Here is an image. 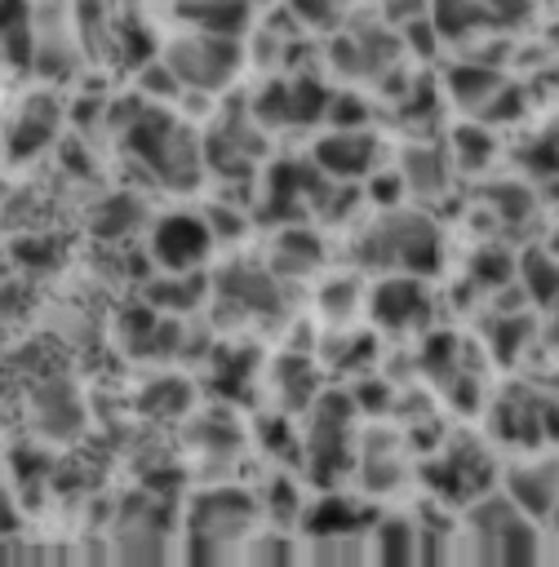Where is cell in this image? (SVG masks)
Segmentation results:
<instances>
[{
    "label": "cell",
    "mask_w": 559,
    "mask_h": 567,
    "mask_svg": "<svg viewBox=\"0 0 559 567\" xmlns=\"http://www.w3.org/2000/svg\"><path fill=\"white\" fill-rule=\"evenodd\" d=\"M546 248H550V252H555V257H559V221H555V226H550V235H546Z\"/></svg>",
    "instance_id": "37"
},
{
    "label": "cell",
    "mask_w": 559,
    "mask_h": 567,
    "mask_svg": "<svg viewBox=\"0 0 559 567\" xmlns=\"http://www.w3.org/2000/svg\"><path fill=\"white\" fill-rule=\"evenodd\" d=\"M448 159L457 173H484L492 159H497V137H492V124L484 120H466L448 133Z\"/></svg>",
    "instance_id": "27"
},
{
    "label": "cell",
    "mask_w": 559,
    "mask_h": 567,
    "mask_svg": "<svg viewBox=\"0 0 559 567\" xmlns=\"http://www.w3.org/2000/svg\"><path fill=\"white\" fill-rule=\"evenodd\" d=\"M115 120L124 151L169 190H195L204 177V146L200 137L169 111L146 106L142 97L129 102V111H106V124Z\"/></svg>",
    "instance_id": "1"
},
{
    "label": "cell",
    "mask_w": 559,
    "mask_h": 567,
    "mask_svg": "<svg viewBox=\"0 0 559 567\" xmlns=\"http://www.w3.org/2000/svg\"><path fill=\"white\" fill-rule=\"evenodd\" d=\"M497 492L515 501L532 523L550 518L559 509V447H532L515 461H501Z\"/></svg>",
    "instance_id": "10"
},
{
    "label": "cell",
    "mask_w": 559,
    "mask_h": 567,
    "mask_svg": "<svg viewBox=\"0 0 559 567\" xmlns=\"http://www.w3.org/2000/svg\"><path fill=\"white\" fill-rule=\"evenodd\" d=\"M160 58L173 66V75L182 80L186 93H222L244 66V44L231 35L186 27L160 49Z\"/></svg>",
    "instance_id": "7"
},
{
    "label": "cell",
    "mask_w": 559,
    "mask_h": 567,
    "mask_svg": "<svg viewBox=\"0 0 559 567\" xmlns=\"http://www.w3.org/2000/svg\"><path fill=\"white\" fill-rule=\"evenodd\" d=\"M368 558L373 563H417V518L382 514L368 523Z\"/></svg>",
    "instance_id": "25"
},
{
    "label": "cell",
    "mask_w": 559,
    "mask_h": 567,
    "mask_svg": "<svg viewBox=\"0 0 559 567\" xmlns=\"http://www.w3.org/2000/svg\"><path fill=\"white\" fill-rule=\"evenodd\" d=\"M62 128V106L53 93H27L13 111H9V124H4V155L13 164L40 155Z\"/></svg>",
    "instance_id": "13"
},
{
    "label": "cell",
    "mask_w": 559,
    "mask_h": 567,
    "mask_svg": "<svg viewBox=\"0 0 559 567\" xmlns=\"http://www.w3.org/2000/svg\"><path fill=\"white\" fill-rule=\"evenodd\" d=\"M284 13L302 31L333 35V31H342L355 18V0H284Z\"/></svg>",
    "instance_id": "29"
},
{
    "label": "cell",
    "mask_w": 559,
    "mask_h": 567,
    "mask_svg": "<svg viewBox=\"0 0 559 567\" xmlns=\"http://www.w3.org/2000/svg\"><path fill=\"white\" fill-rule=\"evenodd\" d=\"M146 221H151V208H146V199L133 195V190L106 195V199L93 208V217H89L93 235H98V239H111V244H120V239L146 230Z\"/></svg>",
    "instance_id": "24"
},
{
    "label": "cell",
    "mask_w": 559,
    "mask_h": 567,
    "mask_svg": "<svg viewBox=\"0 0 559 567\" xmlns=\"http://www.w3.org/2000/svg\"><path fill=\"white\" fill-rule=\"evenodd\" d=\"M430 27L448 44H475L479 35L492 31L479 0H430Z\"/></svg>",
    "instance_id": "26"
},
{
    "label": "cell",
    "mask_w": 559,
    "mask_h": 567,
    "mask_svg": "<svg viewBox=\"0 0 559 567\" xmlns=\"http://www.w3.org/2000/svg\"><path fill=\"white\" fill-rule=\"evenodd\" d=\"M395 173H399V182H404L408 195H417V199H435V195L448 190V182H453L457 168H453V159H448V146L413 142V146L399 151Z\"/></svg>",
    "instance_id": "17"
},
{
    "label": "cell",
    "mask_w": 559,
    "mask_h": 567,
    "mask_svg": "<svg viewBox=\"0 0 559 567\" xmlns=\"http://www.w3.org/2000/svg\"><path fill=\"white\" fill-rule=\"evenodd\" d=\"M271 390H275L280 412H293V416L306 412L324 390L319 359L311 350H280V359L271 368Z\"/></svg>",
    "instance_id": "15"
},
{
    "label": "cell",
    "mask_w": 559,
    "mask_h": 567,
    "mask_svg": "<svg viewBox=\"0 0 559 567\" xmlns=\"http://www.w3.org/2000/svg\"><path fill=\"white\" fill-rule=\"evenodd\" d=\"M488 208L501 221H528L537 213V190L528 182H515V177L510 182H492L488 186Z\"/></svg>",
    "instance_id": "32"
},
{
    "label": "cell",
    "mask_w": 559,
    "mask_h": 567,
    "mask_svg": "<svg viewBox=\"0 0 559 567\" xmlns=\"http://www.w3.org/2000/svg\"><path fill=\"white\" fill-rule=\"evenodd\" d=\"M302 465L315 483L333 487L355 470V443H359V408L350 390H319V399L302 412Z\"/></svg>",
    "instance_id": "4"
},
{
    "label": "cell",
    "mask_w": 559,
    "mask_h": 567,
    "mask_svg": "<svg viewBox=\"0 0 559 567\" xmlns=\"http://www.w3.org/2000/svg\"><path fill=\"white\" fill-rule=\"evenodd\" d=\"M257 523V501L244 487H209L191 501L186 509V540L191 558H231L244 554V540L253 536Z\"/></svg>",
    "instance_id": "6"
},
{
    "label": "cell",
    "mask_w": 559,
    "mask_h": 567,
    "mask_svg": "<svg viewBox=\"0 0 559 567\" xmlns=\"http://www.w3.org/2000/svg\"><path fill=\"white\" fill-rule=\"evenodd\" d=\"M537 341H546V350L559 354V301L546 310V323H537Z\"/></svg>",
    "instance_id": "36"
},
{
    "label": "cell",
    "mask_w": 559,
    "mask_h": 567,
    "mask_svg": "<svg viewBox=\"0 0 559 567\" xmlns=\"http://www.w3.org/2000/svg\"><path fill=\"white\" fill-rule=\"evenodd\" d=\"M364 315L373 319L377 332H413V328H426L430 315H435V297L426 288V279L417 275H382L368 297H364Z\"/></svg>",
    "instance_id": "11"
},
{
    "label": "cell",
    "mask_w": 559,
    "mask_h": 567,
    "mask_svg": "<svg viewBox=\"0 0 559 567\" xmlns=\"http://www.w3.org/2000/svg\"><path fill=\"white\" fill-rule=\"evenodd\" d=\"M373 106L368 97H359V89H333L328 106H324V124L328 128H368Z\"/></svg>",
    "instance_id": "33"
},
{
    "label": "cell",
    "mask_w": 559,
    "mask_h": 567,
    "mask_svg": "<svg viewBox=\"0 0 559 567\" xmlns=\"http://www.w3.org/2000/svg\"><path fill=\"white\" fill-rule=\"evenodd\" d=\"M479 4L488 13L492 31H515V27H524L532 18V0H479Z\"/></svg>",
    "instance_id": "35"
},
{
    "label": "cell",
    "mask_w": 559,
    "mask_h": 567,
    "mask_svg": "<svg viewBox=\"0 0 559 567\" xmlns=\"http://www.w3.org/2000/svg\"><path fill=\"white\" fill-rule=\"evenodd\" d=\"M497 474H501V461H497L488 434H448L426 456V487H430L435 501H444L453 509L492 492Z\"/></svg>",
    "instance_id": "5"
},
{
    "label": "cell",
    "mask_w": 559,
    "mask_h": 567,
    "mask_svg": "<svg viewBox=\"0 0 559 567\" xmlns=\"http://www.w3.org/2000/svg\"><path fill=\"white\" fill-rule=\"evenodd\" d=\"M355 261L382 275H417L430 279L444 266V235L426 213L408 208H382V217L359 235Z\"/></svg>",
    "instance_id": "3"
},
{
    "label": "cell",
    "mask_w": 559,
    "mask_h": 567,
    "mask_svg": "<svg viewBox=\"0 0 559 567\" xmlns=\"http://www.w3.org/2000/svg\"><path fill=\"white\" fill-rule=\"evenodd\" d=\"M382 142L373 128H324L311 146V164L333 182H359L377 168Z\"/></svg>",
    "instance_id": "12"
},
{
    "label": "cell",
    "mask_w": 559,
    "mask_h": 567,
    "mask_svg": "<svg viewBox=\"0 0 559 567\" xmlns=\"http://www.w3.org/2000/svg\"><path fill=\"white\" fill-rule=\"evenodd\" d=\"M266 266H271L284 284H288V279H311V275H319V266H324V235H319L315 226H302V221L280 226V230L271 235Z\"/></svg>",
    "instance_id": "14"
},
{
    "label": "cell",
    "mask_w": 559,
    "mask_h": 567,
    "mask_svg": "<svg viewBox=\"0 0 559 567\" xmlns=\"http://www.w3.org/2000/svg\"><path fill=\"white\" fill-rule=\"evenodd\" d=\"M217 239L209 217L200 213H160L155 221H146V257L160 270H204L213 257Z\"/></svg>",
    "instance_id": "9"
},
{
    "label": "cell",
    "mask_w": 559,
    "mask_h": 567,
    "mask_svg": "<svg viewBox=\"0 0 559 567\" xmlns=\"http://www.w3.org/2000/svg\"><path fill=\"white\" fill-rule=\"evenodd\" d=\"M364 297H368V288H364V275L359 270L324 275L315 284V315H319L324 328H350L364 315Z\"/></svg>",
    "instance_id": "20"
},
{
    "label": "cell",
    "mask_w": 559,
    "mask_h": 567,
    "mask_svg": "<svg viewBox=\"0 0 559 567\" xmlns=\"http://www.w3.org/2000/svg\"><path fill=\"white\" fill-rule=\"evenodd\" d=\"M209 297L213 306H222L235 319H262V323H280L288 310L284 297V279L253 257H231L209 275Z\"/></svg>",
    "instance_id": "8"
},
{
    "label": "cell",
    "mask_w": 559,
    "mask_h": 567,
    "mask_svg": "<svg viewBox=\"0 0 559 567\" xmlns=\"http://www.w3.org/2000/svg\"><path fill=\"white\" fill-rule=\"evenodd\" d=\"M506 84V71H501V62H479L475 53H466L461 62H453L448 71H444V97L457 106V111H466V115H479L484 106H488V97L497 93Z\"/></svg>",
    "instance_id": "16"
},
{
    "label": "cell",
    "mask_w": 559,
    "mask_h": 567,
    "mask_svg": "<svg viewBox=\"0 0 559 567\" xmlns=\"http://www.w3.org/2000/svg\"><path fill=\"white\" fill-rule=\"evenodd\" d=\"M142 301L169 319H186L209 301V275L204 270H160V279H151L142 288Z\"/></svg>",
    "instance_id": "18"
},
{
    "label": "cell",
    "mask_w": 559,
    "mask_h": 567,
    "mask_svg": "<svg viewBox=\"0 0 559 567\" xmlns=\"http://www.w3.org/2000/svg\"><path fill=\"white\" fill-rule=\"evenodd\" d=\"M84 425V403L75 394V385L67 381H44L35 390V430L49 443H71Z\"/></svg>",
    "instance_id": "19"
},
{
    "label": "cell",
    "mask_w": 559,
    "mask_h": 567,
    "mask_svg": "<svg viewBox=\"0 0 559 567\" xmlns=\"http://www.w3.org/2000/svg\"><path fill=\"white\" fill-rule=\"evenodd\" d=\"M532 341H537L532 306H519V310H501L497 306L484 319V350L492 354V363H519Z\"/></svg>",
    "instance_id": "21"
},
{
    "label": "cell",
    "mask_w": 559,
    "mask_h": 567,
    "mask_svg": "<svg viewBox=\"0 0 559 567\" xmlns=\"http://www.w3.org/2000/svg\"><path fill=\"white\" fill-rule=\"evenodd\" d=\"M515 288L532 310H550L559 301V257L546 244H528L515 252Z\"/></svg>",
    "instance_id": "22"
},
{
    "label": "cell",
    "mask_w": 559,
    "mask_h": 567,
    "mask_svg": "<svg viewBox=\"0 0 559 567\" xmlns=\"http://www.w3.org/2000/svg\"><path fill=\"white\" fill-rule=\"evenodd\" d=\"M177 13H182V22L195 27V31H213V35L244 40L248 22L257 18V4H253V0H182Z\"/></svg>",
    "instance_id": "23"
},
{
    "label": "cell",
    "mask_w": 559,
    "mask_h": 567,
    "mask_svg": "<svg viewBox=\"0 0 559 567\" xmlns=\"http://www.w3.org/2000/svg\"><path fill=\"white\" fill-rule=\"evenodd\" d=\"M466 279H470V288H479V292H501V288H510V284H515V252H506V248H479V252L466 261Z\"/></svg>",
    "instance_id": "31"
},
{
    "label": "cell",
    "mask_w": 559,
    "mask_h": 567,
    "mask_svg": "<svg viewBox=\"0 0 559 567\" xmlns=\"http://www.w3.org/2000/svg\"><path fill=\"white\" fill-rule=\"evenodd\" d=\"M453 558L461 563H537L541 558V527L506 501L497 487L466 501L457 509V536H453Z\"/></svg>",
    "instance_id": "2"
},
{
    "label": "cell",
    "mask_w": 559,
    "mask_h": 567,
    "mask_svg": "<svg viewBox=\"0 0 559 567\" xmlns=\"http://www.w3.org/2000/svg\"><path fill=\"white\" fill-rule=\"evenodd\" d=\"M186 403H191V394H186V381H177V377H160V381L142 394V408H151V412H160V416H182Z\"/></svg>",
    "instance_id": "34"
},
{
    "label": "cell",
    "mask_w": 559,
    "mask_h": 567,
    "mask_svg": "<svg viewBox=\"0 0 559 567\" xmlns=\"http://www.w3.org/2000/svg\"><path fill=\"white\" fill-rule=\"evenodd\" d=\"M191 439H195V447H200V461H222V465H231V461L240 456V447H244V430H240L226 412H204V416H195V421H191Z\"/></svg>",
    "instance_id": "28"
},
{
    "label": "cell",
    "mask_w": 559,
    "mask_h": 567,
    "mask_svg": "<svg viewBox=\"0 0 559 567\" xmlns=\"http://www.w3.org/2000/svg\"><path fill=\"white\" fill-rule=\"evenodd\" d=\"M31 27H35L31 0H0V49L13 62H31Z\"/></svg>",
    "instance_id": "30"
}]
</instances>
